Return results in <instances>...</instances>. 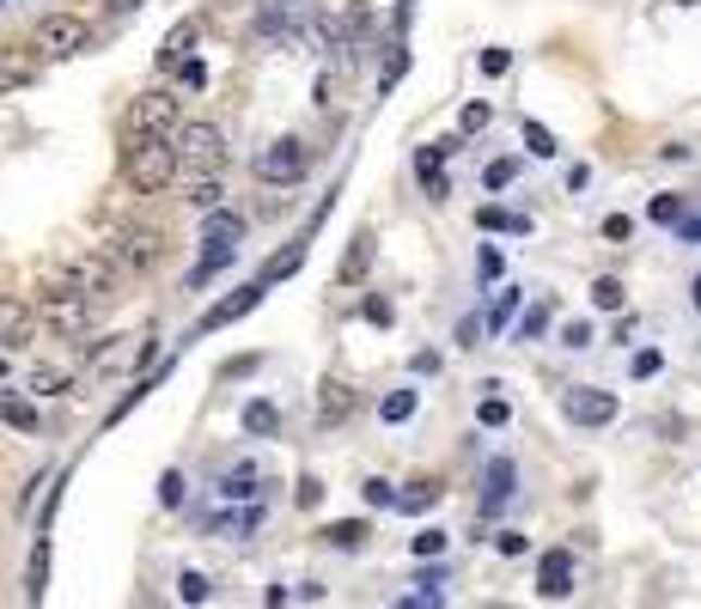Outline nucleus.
Returning a JSON list of instances; mask_svg holds the SVG:
<instances>
[{"instance_id": "nucleus-1", "label": "nucleus", "mask_w": 701, "mask_h": 609, "mask_svg": "<svg viewBox=\"0 0 701 609\" xmlns=\"http://www.w3.org/2000/svg\"><path fill=\"white\" fill-rule=\"evenodd\" d=\"M177 171H184V159H177L172 140L135 135V147H128V183H135V196H159V189H172Z\"/></svg>"}, {"instance_id": "nucleus-2", "label": "nucleus", "mask_w": 701, "mask_h": 609, "mask_svg": "<svg viewBox=\"0 0 701 609\" xmlns=\"http://www.w3.org/2000/svg\"><path fill=\"white\" fill-rule=\"evenodd\" d=\"M172 147L184 159V171H202V177H220V165H226V135L214 122H184L172 135Z\"/></svg>"}, {"instance_id": "nucleus-3", "label": "nucleus", "mask_w": 701, "mask_h": 609, "mask_svg": "<svg viewBox=\"0 0 701 609\" xmlns=\"http://www.w3.org/2000/svg\"><path fill=\"white\" fill-rule=\"evenodd\" d=\"M250 171H256V183H299L305 171H312V147H305L299 135H280L250 159Z\"/></svg>"}, {"instance_id": "nucleus-4", "label": "nucleus", "mask_w": 701, "mask_h": 609, "mask_svg": "<svg viewBox=\"0 0 701 609\" xmlns=\"http://www.w3.org/2000/svg\"><path fill=\"white\" fill-rule=\"evenodd\" d=\"M116 281H123V262H116V257H98V250L62 269V293H79V299H92V304H104L110 293H116Z\"/></svg>"}, {"instance_id": "nucleus-5", "label": "nucleus", "mask_w": 701, "mask_h": 609, "mask_svg": "<svg viewBox=\"0 0 701 609\" xmlns=\"http://www.w3.org/2000/svg\"><path fill=\"white\" fill-rule=\"evenodd\" d=\"M177 128H184V104H177L172 86H147L135 98V135L147 140H172Z\"/></svg>"}, {"instance_id": "nucleus-6", "label": "nucleus", "mask_w": 701, "mask_h": 609, "mask_svg": "<svg viewBox=\"0 0 701 609\" xmlns=\"http://www.w3.org/2000/svg\"><path fill=\"white\" fill-rule=\"evenodd\" d=\"M79 49H86V18H74V13H43L37 18V55L67 61V55H79Z\"/></svg>"}, {"instance_id": "nucleus-7", "label": "nucleus", "mask_w": 701, "mask_h": 609, "mask_svg": "<svg viewBox=\"0 0 701 609\" xmlns=\"http://www.w3.org/2000/svg\"><path fill=\"white\" fill-rule=\"evenodd\" d=\"M37 318H43L49 330H62V335H86L98 323V304L79 299V293H49V299L37 304Z\"/></svg>"}, {"instance_id": "nucleus-8", "label": "nucleus", "mask_w": 701, "mask_h": 609, "mask_svg": "<svg viewBox=\"0 0 701 609\" xmlns=\"http://www.w3.org/2000/svg\"><path fill=\"white\" fill-rule=\"evenodd\" d=\"M110 257L123 262V269H153V262L165 257V232H153V226H123V232H116V244H110Z\"/></svg>"}, {"instance_id": "nucleus-9", "label": "nucleus", "mask_w": 701, "mask_h": 609, "mask_svg": "<svg viewBox=\"0 0 701 609\" xmlns=\"http://www.w3.org/2000/svg\"><path fill=\"white\" fill-rule=\"evenodd\" d=\"M561 409H567V421H574V426H610V421H616V396H610V390H567Z\"/></svg>"}, {"instance_id": "nucleus-10", "label": "nucleus", "mask_w": 701, "mask_h": 609, "mask_svg": "<svg viewBox=\"0 0 701 609\" xmlns=\"http://www.w3.org/2000/svg\"><path fill=\"white\" fill-rule=\"evenodd\" d=\"M537 592H543L549 604H561V597L574 592V555H567V548H549L543 561H537Z\"/></svg>"}, {"instance_id": "nucleus-11", "label": "nucleus", "mask_w": 701, "mask_h": 609, "mask_svg": "<svg viewBox=\"0 0 701 609\" xmlns=\"http://www.w3.org/2000/svg\"><path fill=\"white\" fill-rule=\"evenodd\" d=\"M37 79V49L32 44H0V91H18Z\"/></svg>"}, {"instance_id": "nucleus-12", "label": "nucleus", "mask_w": 701, "mask_h": 609, "mask_svg": "<svg viewBox=\"0 0 701 609\" xmlns=\"http://www.w3.org/2000/svg\"><path fill=\"white\" fill-rule=\"evenodd\" d=\"M32 323H37V311L25 299H0V353L25 348L32 341Z\"/></svg>"}, {"instance_id": "nucleus-13", "label": "nucleus", "mask_w": 701, "mask_h": 609, "mask_svg": "<svg viewBox=\"0 0 701 609\" xmlns=\"http://www.w3.org/2000/svg\"><path fill=\"white\" fill-rule=\"evenodd\" d=\"M299 7H305V0H256V30H263V37H275V30H293Z\"/></svg>"}, {"instance_id": "nucleus-14", "label": "nucleus", "mask_w": 701, "mask_h": 609, "mask_svg": "<svg viewBox=\"0 0 701 609\" xmlns=\"http://www.w3.org/2000/svg\"><path fill=\"white\" fill-rule=\"evenodd\" d=\"M317 414H324V421H348V414H354V390H348L342 378H324L317 384Z\"/></svg>"}, {"instance_id": "nucleus-15", "label": "nucleus", "mask_w": 701, "mask_h": 609, "mask_svg": "<svg viewBox=\"0 0 701 609\" xmlns=\"http://www.w3.org/2000/svg\"><path fill=\"white\" fill-rule=\"evenodd\" d=\"M263 281H250V287L245 293H238V299H220L214 304V311H208V318H202V330H220V323H233V318H245V311H250V304H256V299H263Z\"/></svg>"}, {"instance_id": "nucleus-16", "label": "nucleus", "mask_w": 701, "mask_h": 609, "mask_svg": "<svg viewBox=\"0 0 701 609\" xmlns=\"http://www.w3.org/2000/svg\"><path fill=\"white\" fill-rule=\"evenodd\" d=\"M159 61H165V67H177V61H196V18H184V25L165 30V49H159Z\"/></svg>"}, {"instance_id": "nucleus-17", "label": "nucleus", "mask_w": 701, "mask_h": 609, "mask_svg": "<svg viewBox=\"0 0 701 609\" xmlns=\"http://www.w3.org/2000/svg\"><path fill=\"white\" fill-rule=\"evenodd\" d=\"M506 500H513V463H506V457H495V463H488V494H483V512H500Z\"/></svg>"}, {"instance_id": "nucleus-18", "label": "nucleus", "mask_w": 701, "mask_h": 609, "mask_svg": "<svg viewBox=\"0 0 701 609\" xmlns=\"http://www.w3.org/2000/svg\"><path fill=\"white\" fill-rule=\"evenodd\" d=\"M256 482H263V470H256V463H233V470L220 475V494H226V500H250V494H256Z\"/></svg>"}, {"instance_id": "nucleus-19", "label": "nucleus", "mask_w": 701, "mask_h": 609, "mask_svg": "<svg viewBox=\"0 0 701 609\" xmlns=\"http://www.w3.org/2000/svg\"><path fill=\"white\" fill-rule=\"evenodd\" d=\"M238 421H245V433H256V439H263V433H275V426H280V409L268 402V396H250Z\"/></svg>"}, {"instance_id": "nucleus-20", "label": "nucleus", "mask_w": 701, "mask_h": 609, "mask_svg": "<svg viewBox=\"0 0 701 609\" xmlns=\"http://www.w3.org/2000/svg\"><path fill=\"white\" fill-rule=\"evenodd\" d=\"M0 421L13 426V433H37V409L18 402V396H0Z\"/></svg>"}, {"instance_id": "nucleus-21", "label": "nucleus", "mask_w": 701, "mask_h": 609, "mask_svg": "<svg viewBox=\"0 0 701 609\" xmlns=\"http://www.w3.org/2000/svg\"><path fill=\"white\" fill-rule=\"evenodd\" d=\"M238 232H245V220H238V213H208V226H202V244H226V238H238Z\"/></svg>"}, {"instance_id": "nucleus-22", "label": "nucleus", "mask_w": 701, "mask_h": 609, "mask_svg": "<svg viewBox=\"0 0 701 609\" xmlns=\"http://www.w3.org/2000/svg\"><path fill=\"white\" fill-rule=\"evenodd\" d=\"M189 196V208H202V213H220V196H226V189H220V177H196L184 189Z\"/></svg>"}, {"instance_id": "nucleus-23", "label": "nucleus", "mask_w": 701, "mask_h": 609, "mask_svg": "<svg viewBox=\"0 0 701 609\" xmlns=\"http://www.w3.org/2000/svg\"><path fill=\"white\" fill-rule=\"evenodd\" d=\"M623 299H628V293H623L616 274H598V281H592V304H598V311H623Z\"/></svg>"}, {"instance_id": "nucleus-24", "label": "nucleus", "mask_w": 701, "mask_h": 609, "mask_svg": "<svg viewBox=\"0 0 701 609\" xmlns=\"http://www.w3.org/2000/svg\"><path fill=\"white\" fill-rule=\"evenodd\" d=\"M324 543L329 548H360L366 543V524H360V518H342V524H329L324 531Z\"/></svg>"}, {"instance_id": "nucleus-25", "label": "nucleus", "mask_w": 701, "mask_h": 609, "mask_svg": "<svg viewBox=\"0 0 701 609\" xmlns=\"http://www.w3.org/2000/svg\"><path fill=\"white\" fill-rule=\"evenodd\" d=\"M366 262H373V232H360V238H354V250H348V262H342V281H360Z\"/></svg>"}, {"instance_id": "nucleus-26", "label": "nucleus", "mask_w": 701, "mask_h": 609, "mask_svg": "<svg viewBox=\"0 0 701 609\" xmlns=\"http://www.w3.org/2000/svg\"><path fill=\"white\" fill-rule=\"evenodd\" d=\"M476 226H488V232H530V220H525V213H500V208H483V213H476Z\"/></svg>"}, {"instance_id": "nucleus-27", "label": "nucleus", "mask_w": 701, "mask_h": 609, "mask_svg": "<svg viewBox=\"0 0 701 609\" xmlns=\"http://www.w3.org/2000/svg\"><path fill=\"white\" fill-rule=\"evenodd\" d=\"M32 390L37 396H62L67 390V372H62V365H32Z\"/></svg>"}, {"instance_id": "nucleus-28", "label": "nucleus", "mask_w": 701, "mask_h": 609, "mask_svg": "<svg viewBox=\"0 0 701 609\" xmlns=\"http://www.w3.org/2000/svg\"><path fill=\"white\" fill-rule=\"evenodd\" d=\"M378 414H385V421H409V414H415V390H390L385 402H378Z\"/></svg>"}, {"instance_id": "nucleus-29", "label": "nucleus", "mask_w": 701, "mask_h": 609, "mask_svg": "<svg viewBox=\"0 0 701 609\" xmlns=\"http://www.w3.org/2000/svg\"><path fill=\"white\" fill-rule=\"evenodd\" d=\"M659 220V226H684V196H653V208H647Z\"/></svg>"}, {"instance_id": "nucleus-30", "label": "nucleus", "mask_w": 701, "mask_h": 609, "mask_svg": "<svg viewBox=\"0 0 701 609\" xmlns=\"http://www.w3.org/2000/svg\"><path fill=\"white\" fill-rule=\"evenodd\" d=\"M525 147L537 152V159H555V135H549L543 122H525Z\"/></svg>"}, {"instance_id": "nucleus-31", "label": "nucleus", "mask_w": 701, "mask_h": 609, "mask_svg": "<svg viewBox=\"0 0 701 609\" xmlns=\"http://www.w3.org/2000/svg\"><path fill=\"white\" fill-rule=\"evenodd\" d=\"M299 262H305V244H293L287 257H275V262H268V269H263V287H268V281H280V274H293Z\"/></svg>"}, {"instance_id": "nucleus-32", "label": "nucleus", "mask_w": 701, "mask_h": 609, "mask_svg": "<svg viewBox=\"0 0 701 609\" xmlns=\"http://www.w3.org/2000/svg\"><path fill=\"white\" fill-rule=\"evenodd\" d=\"M488 122H495V110H488V104H464V116H458V128H464V135H483Z\"/></svg>"}, {"instance_id": "nucleus-33", "label": "nucleus", "mask_w": 701, "mask_h": 609, "mask_svg": "<svg viewBox=\"0 0 701 609\" xmlns=\"http://www.w3.org/2000/svg\"><path fill=\"white\" fill-rule=\"evenodd\" d=\"M434 500H439V482H415V494H403L397 506H403V512H421V506H434Z\"/></svg>"}, {"instance_id": "nucleus-34", "label": "nucleus", "mask_w": 701, "mask_h": 609, "mask_svg": "<svg viewBox=\"0 0 701 609\" xmlns=\"http://www.w3.org/2000/svg\"><path fill=\"white\" fill-rule=\"evenodd\" d=\"M604 238L610 244H628V238H635V220H628V213H604Z\"/></svg>"}, {"instance_id": "nucleus-35", "label": "nucleus", "mask_w": 701, "mask_h": 609, "mask_svg": "<svg viewBox=\"0 0 701 609\" xmlns=\"http://www.w3.org/2000/svg\"><path fill=\"white\" fill-rule=\"evenodd\" d=\"M513 177H518V159H495L483 183H488V189H506V183H513Z\"/></svg>"}, {"instance_id": "nucleus-36", "label": "nucleus", "mask_w": 701, "mask_h": 609, "mask_svg": "<svg viewBox=\"0 0 701 609\" xmlns=\"http://www.w3.org/2000/svg\"><path fill=\"white\" fill-rule=\"evenodd\" d=\"M177 597H184V604H202V597H208V579H202V573H184V579H177Z\"/></svg>"}, {"instance_id": "nucleus-37", "label": "nucleus", "mask_w": 701, "mask_h": 609, "mask_svg": "<svg viewBox=\"0 0 701 609\" xmlns=\"http://www.w3.org/2000/svg\"><path fill=\"white\" fill-rule=\"evenodd\" d=\"M360 494H366V506H397V500H403V494H390V482H378V475L360 487Z\"/></svg>"}, {"instance_id": "nucleus-38", "label": "nucleus", "mask_w": 701, "mask_h": 609, "mask_svg": "<svg viewBox=\"0 0 701 609\" xmlns=\"http://www.w3.org/2000/svg\"><path fill=\"white\" fill-rule=\"evenodd\" d=\"M476 414H483V426H506V414H513V409H506L500 396H483V409H476Z\"/></svg>"}, {"instance_id": "nucleus-39", "label": "nucleus", "mask_w": 701, "mask_h": 609, "mask_svg": "<svg viewBox=\"0 0 701 609\" xmlns=\"http://www.w3.org/2000/svg\"><path fill=\"white\" fill-rule=\"evenodd\" d=\"M409 548H415L421 561H427V555H439V548H446V531H421V536H415V543H409Z\"/></svg>"}, {"instance_id": "nucleus-40", "label": "nucleus", "mask_w": 701, "mask_h": 609, "mask_svg": "<svg viewBox=\"0 0 701 609\" xmlns=\"http://www.w3.org/2000/svg\"><path fill=\"white\" fill-rule=\"evenodd\" d=\"M543 323H549V304H537V311H525V323H518V341H525V335H543Z\"/></svg>"}, {"instance_id": "nucleus-41", "label": "nucleus", "mask_w": 701, "mask_h": 609, "mask_svg": "<svg viewBox=\"0 0 701 609\" xmlns=\"http://www.w3.org/2000/svg\"><path fill=\"white\" fill-rule=\"evenodd\" d=\"M561 341H567V348H592V323H567Z\"/></svg>"}, {"instance_id": "nucleus-42", "label": "nucleus", "mask_w": 701, "mask_h": 609, "mask_svg": "<svg viewBox=\"0 0 701 609\" xmlns=\"http://www.w3.org/2000/svg\"><path fill=\"white\" fill-rule=\"evenodd\" d=\"M513 311H518V293L506 287V293H500V299H495V318H488V323H495V330H500V323L513 318Z\"/></svg>"}, {"instance_id": "nucleus-43", "label": "nucleus", "mask_w": 701, "mask_h": 609, "mask_svg": "<svg viewBox=\"0 0 701 609\" xmlns=\"http://www.w3.org/2000/svg\"><path fill=\"white\" fill-rule=\"evenodd\" d=\"M659 365H665V360H659V348H640L635 353V378H653Z\"/></svg>"}, {"instance_id": "nucleus-44", "label": "nucleus", "mask_w": 701, "mask_h": 609, "mask_svg": "<svg viewBox=\"0 0 701 609\" xmlns=\"http://www.w3.org/2000/svg\"><path fill=\"white\" fill-rule=\"evenodd\" d=\"M360 311H366V323H390V318H397V311H390V299H378V293L360 304Z\"/></svg>"}, {"instance_id": "nucleus-45", "label": "nucleus", "mask_w": 701, "mask_h": 609, "mask_svg": "<svg viewBox=\"0 0 701 609\" xmlns=\"http://www.w3.org/2000/svg\"><path fill=\"white\" fill-rule=\"evenodd\" d=\"M159 500H165V506H177V500H184V475H165V482H159Z\"/></svg>"}, {"instance_id": "nucleus-46", "label": "nucleus", "mask_w": 701, "mask_h": 609, "mask_svg": "<svg viewBox=\"0 0 701 609\" xmlns=\"http://www.w3.org/2000/svg\"><path fill=\"white\" fill-rule=\"evenodd\" d=\"M513 67V55L506 49H483V74H506Z\"/></svg>"}, {"instance_id": "nucleus-47", "label": "nucleus", "mask_w": 701, "mask_h": 609, "mask_svg": "<svg viewBox=\"0 0 701 609\" xmlns=\"http://www.w3.org/2000/svg\"><path fill=\"white\" fill-rule=\"evenodd\" d=\"M500 555H525V536H518V531H500Z\"/></svg>"}, {"instance_id": "nucleus-48", "label": "nucleus", "mask_w": 701, "mask_h": 609, "mask_svg": "<svg viewBox=\"0 0 701 609\" xmlns=\"http://www.w3.org/2000/svg\"><path fill=\"white\" fill-rule=\"evenodd\" d=\"M677 232H684L689 244H701V220H684V226H677Z\"/></svg>"}, {"instance_id": "nucleus-49", "label": "nucleus", "mask_w": 701, "mask_h": 609, "mask_svg": "<svg viewBox=\"0 0 701 609\" xmlns=\"http://www.w3.org/2000/svg\"><path fill=\"white\" fill-rule=\"evenodd\" d=\"M397 609H434V597H403Z\"/></svg>"}, {"instance_id": "nucleus-50", "label": "nucleus", "mask_w": 701, "mask_h": 609, "mask_svg": "<svg viewBox=\"0 0 701 609\" xmlns=\"http://www.w3.org/2000/svg\"><path fill=\"white\" fill-rule=\"evenodd\" d=\"M689 299H696V311H701V274H696V287H689Z\"/></svg>"}, {"instance_id": "nucleus-51", "label": "nucleus", "mask_w": 701, "mask_h": 609, "mask_svg": "<svg viewBox=\"0 0 701 609\" xmlns=\"http://www.w3.org/2000/svg\"><path fill=\"white\" fill-rule=\"evenodd\" d=\"M110 7H116V13H128V7H140V0H110Z\"/></svg>"}, {"instance_id": "nucleus-52", "label": "nucleus", "mask_w": 701, "mask_h": 609, "mask_svg": "<svg viewBox=\"0 0 701 609\" xmlns=\"http://www.w3.org/2000/svg\"><path fill=\"white\" fill-rule=\"evenodd\" d=\"M0 7H7V0H0Z\"/></svg>"}]
</instances>
